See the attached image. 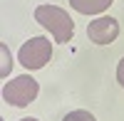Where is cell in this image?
I'll use <instances>...</instances> for the list:
<instances>
[{"instance_id": "5b68a950", "label": "cell", "mask_w": 124, "mask_h": 121, "mask_svg": "<svg viewBox=\"0 0 124 121\" xmlns=\"http://www.w3.org/2000/svg\"><path fill=\"white\" fill-rule=\"evenodd\" d=\"M114 3V0H70V5L82 15H99Z\"/></svg>"}, {"instance_id": "7a4b0ae2", "label": "cell", "mask_w": 124, "mask_h": 121, "mask_svg": "<svg viewBox=\"0 0 124 121\" xmlns=\"http://www.w3.org/2000/svg\"><path fill=\"white\" fill-rule=\"evenodd\" d=\"M40 92V84L37 79L32 77H17V79H10V82L3 87V99L10 104V106H30L35 101V96Z\"/></svg>"}, {"instance_id": "8992f818", "label": "cell", "mask_w": 124, "mask_h": 121, "mask_svg": "<svg viewBox=\"0 0 124 121\" xmlns=\"http://www.w3.org/2000/svg\"><path fill=\"white\" fill-rule=\"evenodd\" d=\"M62 121H97V119L92 116L89 111H85V109H77V111H70Z\"/></svg>"}, {"instance_id": "277c9868", "label": "cell", "mask_w": 124, "mask_h": 121, "mask_svg": "<svg viewBox=\"0 0 124 121\" xmlns=\"http://www.w3.org/2000/svg\"><path fill=\"white\" fill-rule=\"evenodd\" d=\"M119 35V22L114 17H97L87 27V37L94 45H112Z\"/></svg>"}, {"instance_id": "9c48e42d", "label": "cell", "mask_w": 124, "mask_h": 121, "mask_svg": "<svg viewBox=\"0 0 124 121\" xmlns=\"http://www.w3.org/2000/svg\"><path fill=\"white\" fill-rule=\"evenodd\" d=\"M20 121H37V119H20Z\"/></svg>"}, {"instance_id": "ba28073f", "label": "cell", "mask_w": 124, "mask_h": 121, "mask_svg": "<svg viewBox=\"0 0 124 121\" xmlns=\"http://www.w3.org/2000/svg\"><path fill=\"white\" fill-rule=\"evenodd\" d=\"M0 52H3V59H5V64H3V74H8V72H10V64H8V47L3 45V47H0Z\"/></svg>"}, {"instance_id": "6da1fadb", "label": "cell", "mask_w": 124, "mask_h": 121, "mask_svg": "<svg viewBox=\"0 0 124 121\" xmlns=\"http://www.w3.org/2000/svg\"><path fill=\"white\" fill-rule=\"evenodd\" d=\"M35 20L42 27L50 30V35H52L55 42H60V45L70 42L72 35H75V22H72V17L62 7H57V5H37L35 7Z\"/></svg>"}, {"instance_id": "52a82bcc", "label": "cell", "mask_w": 124, "mask_h": 121, "mask_svg": "<svg viewBox=\"0 0 124 121\" xmlns=\"http://www.w3.org/2000/svg\"><path fill=\"white\" fill-rule=\"evenodd\" d=\"M117 82L124 87V57L119 59V64H117Z\"/></svg>"}, {"instance_id": "3957f363", "label": "cell", "mask_w": 124, "mask_h": 121, "mask_svg": "<svg viewBox=\"0 0 124 121\" xmlns=\"http://www.w3.org/2000/svg\"><path fill=\"white\" fill-rule=\"evenodd\" d=\"M50 57H52V45H50V40H45V37H32L30 42H25L20 47V52H17L20 64L27 67V69H42L50 62Z\"/></svg>"}]
</instances>
